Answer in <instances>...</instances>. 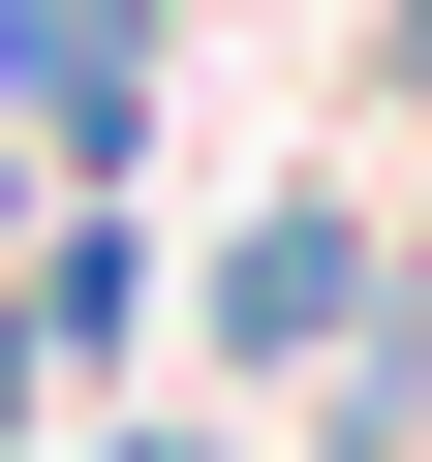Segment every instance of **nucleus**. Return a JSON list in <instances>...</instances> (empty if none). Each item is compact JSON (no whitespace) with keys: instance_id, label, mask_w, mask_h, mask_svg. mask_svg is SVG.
<instances>
[{"instance_id":"4","label":"nucleus","mask_w":432,"mask_h":462,"mask_svg":"<svg viewBox=\"0 0 432 462\" xmlns=\"http://www.w3.org/2000/svg\"><path fill=\"white\" fill-rule=\"evenodd\" d=\"M93 462H216V431H93Z\"/></svg>"},{"instance_id":"2","label":"nucleus","mask_w":432,"mask_h":462,"mask_svg":"<svg viewBox=\"0 0 432 462\" xmlns=\"http://www.w3.org/2000/svg\"><path fill=\"white\" fill-rule=\"evenodd\" d=\"M216 339H248V370H340V339H401V309H371V216H248V247H216Z\"/></svg>"},{"instance_id":"1","label":"nucleus","mask_w":432,"mask_h":462,"mask_svg":"<svg viewBox=\"0 0 432 462\" xmlns=\"http://www.w3.org/2000/svg\"><path fill=\"white\" fill-rule=\"evenodd\" d=\"M0 124H32L62 185H124L155 154V0H0Z\"/></svg>"},{"instance_id":"3","label":"nucleus","mask_w":432,"mask_h":462,"mask_svg":"<svg viewBox=\"0 0 432 462\" xmlns=\"http://www.w3.org/2000/svg\"><path fill=\"white\" fill-rule=\"evenodd\" d=\"M371 62H432V0H371Z\"/></svg>"}]
</instances>
